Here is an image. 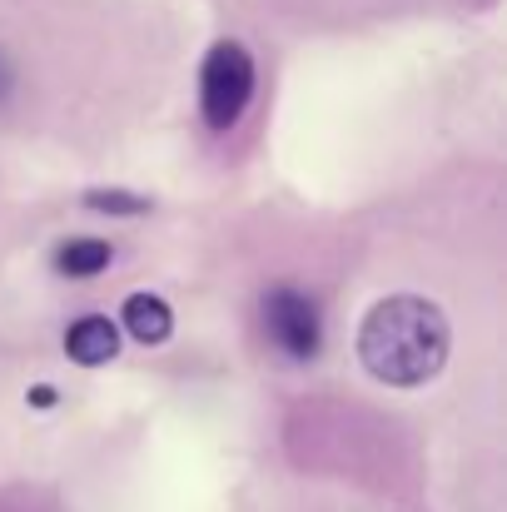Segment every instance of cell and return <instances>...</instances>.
I'll use <instances>...</instances> for the list:
<instances>
[{
  "instance_id": "obj_1",
  "label": "cell",
  "mask_w": 507,
  "mask_h": 512,
  "mask_svg": "<svg viewBox=\"0 0 507 512\" xmlns=\"http://www.w3.org/2000/svg\"><path fill=\"white\" fill-rule=\"evenodd\" d=\"M448 314L418 294L378 299L358 324V363L388 388H418L448 363Z\"/></svg>"
},
{
  "instance_id": "obj_6",
  "label": "cell",
  "mask_w": 507,
  "mask_h": 512,
  "mask_svg": "<svg viewBox=\"0 0 507 512\" xmlns=\"http://www.w3.org/2000/svg\"><path fill=\"white\" fill-rule=\"evenodd\" d=\"M110 259H115V249L105 239H65L55 249V269L70 274V279H95V274L110 269Z\"/></svg>"
},
{
  "instance_id": "obj_5",
  "label": "cell",
  "mask_w": 507,
  "mask_h": 512,
  "mask_svg": "<svg viewBox=\"0 0 507 512\" xmlns=\"http://www.w3.org/2000/svg\"><path fill=\"white\" fill-rule=\"evenodd\" d=\"M120 329H130V339L140 343H165L174 334V314L160 294H130L120 309Z\"/></svg>"
},
{
  "instance_id": "obj_2",
  "label": "cell",
  "mask_w": 507,
  "mask_h": 512,
  "mask_svg": "<svg viewBox=\"0 0 507 512\" xmlns=\"http://www.w3.org/2000/svg\"><path fill=\"white\" fill-rule=\"evenodd\" d=\"M254 100V60L244 45L219 40L199 70V115L209 130H234Z\"/></svg>"
},
{
  "instance_id": "obj_3",
  "label": "cell",
  "mask_w": 507,
  "mask_h": 512,
  "mask_svg": "<svg viewBox=\"0 0 507 512\" xmlns=\"http://www.w3.org/2000/svg\"><path fill=\"white\" fill-rule=\"evenodd\" d=\"M264 314V334L269 343L289 358V363H314L324 348V309L309 289L299 284H274L259 304Z\"/></svg>"
},
{
  "instance_id": "obj_4",
  "label": "cell",
  "mask_w": 507,
  "mask_h": 512,
  "mask_svg": "<svg viewBox=\"0 0 507 512\" xmlns=\"http://www.w3.org/2000/svg\"><path fill=\"white\" fill-rule=\"evenodd\" d=\"M65 353L80 368H100L120 353V324H110L105 314H85L65 329Z\"/></svg>"
},
{
  "instance_id": "obj_7",
  "label": "cell",
  "mask_w": 507,
  "mask_h": 512,
  "mask_svg": "<svg viewBox=\"0 0 507 512\" xmlns=\"http://www.w3.org/2000/svg\"><path fill=\"white\" fill-rule=\"evenodd\" d=\"M85 204H90V209H100V214H145V209H150V199L125 194V189H90V194H85Z\"/></svg>"
},
{
  "instance_id": "obj_8",
  "label": "cell",
  "mask_w": 507,
  "mask_h": 512,
  "mask_svg": "<svg viewBox=\"0 0 507 512\" xmlns=\"http://www.w3.org/2000/svg\"><path fill=\"white\" fill-rule=\"evenodd\" d=\"M30 403H40V408H50V403H55V388H45V383H40V388H30Z\"/></svg>"
}]
</instances>
